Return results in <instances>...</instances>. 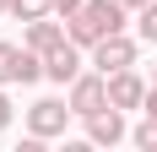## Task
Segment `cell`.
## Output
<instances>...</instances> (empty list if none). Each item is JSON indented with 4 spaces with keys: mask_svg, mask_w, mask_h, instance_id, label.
Segmentation results:
<instances>
[{
    "mask_svg": "<svg viewBox=\"0 0 157 152\" xmlns=\"http://www.w3.org/2000/svg\"><path fill=\"white\" fill-rule=\"evenodd\" d=\"M65 27L76 44H98V38H109V33L125 27V6L119 0H87L76 16H65Z\"/></svg>",
    "mask_w": 157,
    "mask_h": 152,
    "instance_id": "obj_1",
    "label": "cell"
},
{
    "mask_svg": "<svg viewBox=\"0 0 157 152\" xmlns=\"http://www.w3.org/2000/svg\"><path fill=\"white\" fill-rule=\"evenodd\" d=\"M38 76H44V54H38V49L0 44V82H22V87H27V82H38Z\"/></svg>",
    "mask_w": 157,
    "mask_h": 152,
    "instance_id": "obj_2",
    "label": "cell"
},
{
    "mask_svg": "<svg viewBox=\"0 0 157 152\" xmlns=\"http://www.w3.org/2000/svg\"><path fill=\"white\" fill-rule=\"evenodd\" d=\"M71 114H76V109L71 103H60V98H38V103L27 109V130L33 136H65V120H71Z\"/></svg>",
    "mask_w": 157,
    "mask_h": 152,
    "instance_id": "obj_3",
    "label": "cell"
},
{
    "mask_svg": "<svg viewBox=\"0 0 157 152\" xmlns=\"http://www.w3.org/2000/svg\"><path fill=\"white\" fill-rule=\"evenodd\" d=\"M92 65H98L103 76L125 71V65H136V44H130L125 33H109V38H98V44H92Z\"/></svg>",
    "mask_w": 157,
    "mask_h": 152,
    "instance_id": "obj_4",
    "label": "cell"
},
{
    "mask_svg": "<svg viewBox=\"0 0 157 152\" xmlns=\"http://www.w3.org/2000/svg\"><path fill=\"white\" fill-rule=\"evenodd\" d=\"M103 103H109V76H103V71H98V76H76V82H71V109H76L81 120L98 114Z\"/></svg>",
    "mask_w": 157,
    "mask_h": 152,
    "instance_id": "obj_5",
    "label": "cell"
},
{
    "mask_svg": "<svg viewBox=\"0 0 157 152\" xmlns=\"http://www.w3.org/2000/svg\"><path fill=\"white\" fill-rule=\"evenodd\" d=\"M109 103H114V109H141V103H146V82L130 71V65L109 76Z\"/></svg>",
    "mask_w": 157,
    "mask_h": 152,
    "instance_id": "obj_6",
    "label": "cell"
},
{
    "mask_svg": "<svg viewBox=\"0 0 157 152\" xmlns=\"http://www.w3.org/2000/svg\"><path fill=\"white\" fill-rule=\"evenodd\" d=\"M76 38H65V44H54V49H49V54H44V76H54V82H76V76H81V54H76Z\"/></svg>",
    "mask_w": 157,
    "mask_h": 152,
    "instance_id": "obj_7",
    "label": "cell"
},
{
    "mask_svg": "<svg viewBox=\"0 0 157 152\" xmlns=\"http://www.w3.org/2000/svg\"><path fill=\"white\" fill-rule=\"evenodd\" d=\"M125 136V120H119V109L103 103L98 114H87V141H98V147H114V141Z\"/></svg>",
    "mask_w": 157,
    "mask_h": 152,
    "instance_id": "obj_8",
    "label": "cell"
},
{
    "mask_svg": "<svg viewBox=\"0 0 157 152\" xmlns=\"http://www.w3.org/2000/svg\"><path fill=\"white\" fill-rule=\"evenodd\" d=\"M71 38V27H60V22H49V16H38V22H27V38L22 44L27 49H38V54H49L54 44H65Z\"/></svg>",
    "mask_w": 157,
    "mask_h": 152,
    "instance_id": "obj_9",
    "label": "cell"
},
{
    "mask_svg": "<svg viewBox=\"0 0 157 152\" xmlns=\"http://www.w3.org/2000/svg\"><path fill=\"white\" fill-rule=\"evenodd\" d=\"M49 11H54V0H11V16H22V22H38Z\"/></svg>",
    "mask_w": 157,
    "mask_h": 152,
    "instance_id": "obj_10",
    "label": "cell"
},
{
    "mask_svg": "<svg viewBox=\"0 0 157 152\" xmlns=\"http://www.w3.org/2000/svg\"><path fill=\"white\" fill-rule=\"evenodd\" d=\"M136 27H141L146 44H157V0H146V6H141V22H136Z\"/></svg>",
    "mask_w": 157,
    "mask_h": 152,
    "instance_id": "obj_11",
    "label": "cell"
},
{
    "mask_svg": "<svg viewBox=\"0 0 157 152\" xmlns=\"http://www.w3.org/2000/svg\"><path fill=\"white\" fill-rule=\"evenodd\" d=\"M136 141H141L146 152H157V114H146V120L136 125Z\"/></svg>",
    "mask_w": 157,
    "mask_h": 152,
    "instance_id": "obj_12",
    "label": "cell"
},
{
    "mask_svg": "<svg viewBox=\"0 0 157 152\" xmlns=\"http://www.w3.org/2000/svg\"><path fill=\"white\" fill-rule=\"evenodd\" d=\"M81 6H87V0H54V11H65V16H76Z\"/></svg>",
    "mask_w": 157,
    "mask_h": 152,
    "instance_id": "obj_13",
    "label": "cell"
},
{
    "mask_svg": "<svg viewBox=\"0 0 157 152\" xmlns=\"http://www.w3.org/2000/svg\"><path fill=\"white\" fill-rule=\"evenodd\" d=\"M6 125H11V98L0 92V130H6Z\"/></svg>",
    "mask_w": 157,
    "mask_h": 152,
    "instance_id": "obj_14",
    "label": "cell"
},
{
    "mask_svg": "<svg viewBox=\"0 0 157 152\" xmlns=\"http://www.w3.org/2000/svg\"><path fill=\"white\" fill-rule=\"evenodd\" d=\"M146 114H157V82L146 87Z\"/></svg>",
    "mask_w": 157,
    "mask_h": 152,
    "instance_id": "obj_15",
    "label": "cell"
},
{
    "mask_svg": "<svg viewBox=\"0 0 157 152\" xmlns=\"http://www.w3.org/2000/svg\"><path fill=\"white\" fill-rule=\"evenodd\" d=\"M119 6H125V11H141V6H146V0H119Z\"/></svg>",
    "mask_w": 157,
    "mask_h": 152,
    "instance_id": "obj_16",
    "label": "cell"
},
{
    "mask_svg": "<svg viewBox=\"0 0 157 152\" xmlns=\"http://www.w3.org/2000/svg\"><path fill=\"white\" fill-rule=\"evenodd\" d=\"M0 11H11V0H0Z\"/></svg>",
    "mask_w": 157,
    "mask_h": 152,
    "instance_id": "obj_17",
    "label": "cell"
},
{
    "mask_svg": "<svg viewBox=\"0 0 157 152\" xmlns=\"http://www.w3.org/2000/svg\"><path fill=\"white\" fill-rule=\"evenodd\" d=\"M152 82H157V65H152Z\"/></svg>",
    "mask_w": 157,
    "mask_h": 152,
    "instance_id": "obj_18",
    "label": "cell"
}]
</instances>
